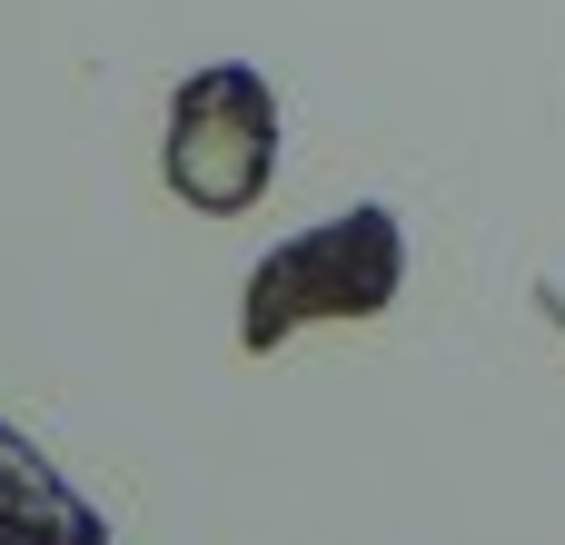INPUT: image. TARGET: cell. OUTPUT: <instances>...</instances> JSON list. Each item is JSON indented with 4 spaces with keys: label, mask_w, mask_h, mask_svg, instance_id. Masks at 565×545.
<instances>
[{
    "label": "cell",
    "mask_w": 565,
    "mask_h": 545,
    "mask_svg": "<svg viewBox=\"0 0 565 545\" xmlns=\"http://www.w3.org/2000/svg\"><path fill=\"white\" fill-rule=\"evenodd\" d=\"M169 189L209 218H238L268 199V169H278V89L248 70V60H218L199 79H179L169 99Z\"/></svg>",
    "instance_id": "7a4b0ae2"
},
{
    "label": "cell",
    "mask_w": 565,
    "mask_h": 545,
    "mask_svg": "<svg viewBox=\"0 0 565 545\" xmlns=\"http://www.w3.org/2000/svg\"><path fill=\"white\" fill-rule=\"evenodd\" d=\"M397 278H407V228H397V209L358 199L328 228H298L288 248L258 258L248 298H238V338L248 348H288L308 318H377L397 298Z\"/></svg>",
    "instance_id": "6da1fadb"
},
{
    "label": "cell",
    "mask_w": 565,
    "mask_h": 545,
    "mask_svg": "<svg viewBox=\"0 0 565 545\" xmlns=\"http://www.w3.org/2000/svg\"><path fill=\"white\" fill-rule=\"evenodd\" d=\"M0 545H109V526L89 516V496L0 417Z\"/></svg>",
    "instance_id": "3957f363"
}]
</instances>
